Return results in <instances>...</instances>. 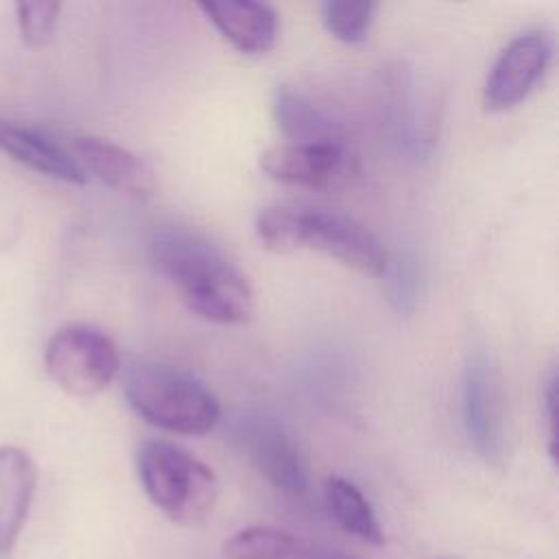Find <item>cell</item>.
I'll use <instances>...</instances> for the list:
<instances>
[{
    "label": "cell",
    "instance_id": "cell-1",
    "mask_svg": "<svg viewBox=\"0 0 559 559\" xmlns=\"http://www.w3.org/2000/svg\"><path fill=\"white\" fill-rule=\"evenodd\" d=\"M151 260L197 317L238 325L253 314L247 275L203 234L186 227L159 229L151 240Z\"/></svg>",
    "mask_w": 559,
    "mask_h": 559
},
{
    "label": "cell",
    "instance_id": "cell-2",
    "mask_svg": "<svg viewBox=\"0 0 559 559\" xmlns=\"http://www.w3.org/2000/svg\"><path fill=\"white\" fill-rule=\"evenodd\" d=\"M255 236L269 251H319L369 277L384 275L389 266L386 249L376 234L354 216L332 207L308 203L269 205L255 218Z\"/></svg>",
    "mask_w": 559,
    "mask_h": 559
},
{
    "label": "cell",
    "instance_id": "cell-3",
    "mask_svg": "<svg viewBox=\"0 0 559 559\" xmlns=\"http://www.w3.org/2000/svg\"><path fill=\"white\" fill-rule=\"evenodd\" d=\"M124 397L148 424L177 435H205L221 419V402L197 376L159 362H135L124 373Z\"/></svg>",
    "mask_w": 559,
    "mask_h": 559
},
{
    "label": "cell",
    "instance_id": "cell-4",
    "mask_svg": "<svg viewBox=\"0 0 559 559\" xmlns=\"http://www.w3.org/2000/svg\"><path fill=\"white\" fill-rule=\"evenodd\" d=\"M138 476L151 502L183 526H199L218 500V478L194 454L162 439L138 448Z\"/></svg>",
    "mask_w": 559,
    "mask_h": 559
},
{
    "label": "cell",
    "instance_id": "cell-5",
    "mask_svg": "<svg viewBox=\"0 0 559 559\" xmlns=\"http://www.w3.org/2000/svg\"><path fill=\"white\" fill-rule=\"evenodd\" d=\"M44 365L61 391L74 397H92L118 376L120 354L103 330L72 323L48 338Z\"/></svg>",
    "mask_w": 559,
    "mask_h": 559
},
{
    "label": "cell",
    "instance_id": "cell-6",
    "mask_svg": "<svg viewBox=\"0 0 559 559\" xmlns=\"http://www.w3.org/2000/svg\"><path fill=\"white\" fill-rule=\"evenodd\" d=\"M229 437L247 461L282 493L301 496L308 487L306 463L295 439L273 419L242 415L231 421Z\"/></svg>",
    "mask_w": 559,
    "mask_h": 559
},
{
    "label": "cell",
    "instance_id": "cell-7",
    "mask_svg": "<svg viewBox=\"0 0 559 559\" xmlns=\"http://www.w3.org/2000/svg\"><path fill=\"white\" fill-rule=\"evenodd\" d=\"M552 59V41L542 31H526L513 37L493 61L485 87L487 111H504L520 105L542 81Z\"/></svg>",
    "mask_w": 559,
    "mask_h": 559
},
{
    "label": "cell",
    "instance_id": "cell-8",
    "mask_svg": "<svg viewBox=\"0 0 559 559\" xmlns=\"http://www.w3.org/2000/svg\"><path fill=\"white\" fill-rule=\"evenodd\" d=\"M266 177L304 188H338L354 173V159L341 140L284 142L260 155Z\"/></svg>",
    "mask_w": 559,
    "mask_h": 559
},
{
    "label": "cell",
    "instance_id": "cell-9",
    "mask_svg": "<svg viewBox=\"0 0 559 559\" xmlns=\"http://www.w3.org/2000/svg\"><path fill=\"white\" fill-rule=\"evenodd\" d=\"M70 155L85 177L92 175L124 197L148 201L157 190L153 168L140 155L111 140L96 135L74 138Z\"/></svg>",
    "mask_w": 559,
    "mask_h": 559
},
{
    "label": "cell",
    "instance_id": "cell-10",
    "mask_svg": "<svg viewBox=\"0 0 559 559\" xmlns=\"http://www.w3.org/2000/svg\"><path fill=\"white\" fill-rule=\"evenodd\" d=\"M463 417L474 448L487 461L500 459L504 445L502 404L493 371L485 356H474L465 369Z\"/></svg>",
    "mask_w": 559,
    "mask_h": 559
},
{
    "label": "cell",
    "instance_id": "cell-11",
    "mask_svg": "<svg viewBox=\"0 0 559 559\" xmlns=\"http://www.w3.org/2000/svg\"><path fill=\"white\" fill-rule=\"evenodd\" d=\"M199 9L212 26L242 55H264L277 41L280 17L266 2L223 0L201 2Z\"/></svg>",
    "mask_w": 559,
    "mask_h": 559
},
{
    "label": "cell",
    "instance_id": "cell-12",
    "mask_svg": "<svg viewBox=\"0 0 559 559\" xmlns=\"http://www.w3.org/2000/svg\"><path fill=\"white\" fill-rule=\"evenodd\" d=\"M0 151L15 159L17 164L52 177L63 183L83 186L87 177L74 162V157L52 142L48 135L39 133L37 129L17 124L0 116Z\"/></svg>",
    "mask_w": 559,
    "mask_h": 559
},
{
    "label": "cell",
    "instance_id": "cell-13",
    "mask_svg": "<svg viewBox=\"0 0 559 559\" xmlns=\"http://www.w3.org/2000/svg\"><path fill=\"white\" fill-rule=\"evenodd\" d=\"M37 489V465L15 445H0V552H9L28 518Z\"/></svg>",
    "mask_w": 559,
    "mask_h": 559
},
{
    "label": "cell",
    "instance_id": "cell-14",
    "mask_svg": "<svg viewBox=\"0 0 559 559\" xmlns=\"http://www.w3.org/2000/svg\"><path fill=\"white\" fill-rule=\"evenodd\" d=\"M273 111L277 127L290 142H330L338 140L336 122L310 98L290 85H280L273 98Z\"/></svg>",
    "mask_w": 559,
    "mask_h": 559
},
{
    "label": "cell",
    "instance_id": "cell-15",
    "mask_svg": "<svg viewBox=\"0 0 559 559\" xmlns=\"http://www.w3.org/2000/svg\"><path fill=\"white\" fill-rule=\"evenodd\" d=\"M323 491H325V504L341 528H345L349 535L367 544H376V546L384 544L382 526L369 500L352 480L341 476H330L325 480Z\"/></svg>",
    "mask_w": 559,
    "mask_h": 559
},
{
    "label": "cell",
    "instance_id": "cell-16",
    "mask_svg": "<svg viewBox=\"0 0 559 559\" xmlns=\"http://www.w3.org/2000/svg\"><path fill=\"white\" fill-rule=\"evenodd\" d=\"M297 548V539L275 526H249L223 544L227 559H284Z\"/></svg>",
    "mask_w": 559,
    "mask_h": 559
},
{
    "label": "cell",
    "instance_id": "cell-17",
    "mask_svg": "<svg viewBox=\"0 0 559 559\" xmlns=\"http://www.w3.org/2000/svg\"><path fill=\"white\" fill-rule=\"evenodd\" d=\"M376 11H378L376 2L328 0L321 4V22L332 37L345 44H358L367 37L373 24Z\"/></svg>",
    "mask_w": 559,
    "mask_h": 559
},
{
    "label": "cell",
    "instance_id": "cell-18",
    "mask_svg": "<svg viewBox=\"0 0 559 559\" xmlns=\"http://www.w3.org/2000/svg\"><path fill=\"white\" fill-rule=\"evenodd\" d=\"M61 2L57 0H24L15 4V20L22 39L33 46H46L57 31Z\"/></svg>",
    "mask_w": 559,
    "mask_h": 559
},
{
    "label": "cell",
    "instance_id": "cell-19",
    "mask_svg": "<svg viewBox=\"0 0 559 559\" xmlns=\"http://www.w3.org/2000/svg\"><path fill=\"white\" fill-rule=\"evenodd\" d=\"M544 406H546V421H548V452L555 459L557 456V373L550 371L544 389Z\"/></svg>",
    "mask_w": 559,
    "mask_h": 559
},
{
    "label": "cell",
    "instance_id": "cell-20",
    "mask_svg": "<svg viewBox=\"0 0 559 559\" xmlns=\"http://www.w3.org/2000/svg\"><path fill=\"white\" fill-rule=\"evenodd\" d=\"M284 559H354L341 550H332V548H295L290 555H286Z\"/></svg>",
    "mask_w": 559,
    "mask_h": 559
}]
</instances>
